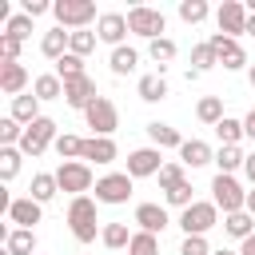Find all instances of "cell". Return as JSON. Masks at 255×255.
Here are the masks:
<instances>
[{"label":"cell","instance_id":"19","mask_svg":"<svg viewBox=\"0 0 255 255\" xmlns=\"http://www.w3.org/2000/svg\"><path fill=\"white\" fill-rule=\"evenodd\" d=\"M68 44H72V32H64V28H52V32H44V40H40V52H44L48 60H64V56H68Z\"/></svg>","mask_w":255,"mask_h":255},{"label":"cell","instance_id":"38","mask_svg":"<svg viewBox=\"0 0 255 255\" xmlns=\"http://www.w3.org/2000/svg\"><path fill=\"white\" fill-rule=\"evenodd\" d=\"M179 20H183V24L207 20V0H179Z\"/></svg>","mask_w":255,"mask_h":255},{"label":"cell","instance_id":"24","mask_svg":"<svg viewBox=\"0 0 255 255\" xmlns=\"http://www.w3.org/2000/svg\"><path fill=\"white\" fill-rule=\"evenodd\" d=\"M32 92H36V100H64V80H60L56 72L36 76V80H32Z\"/></svg>","mask_w":255,"mask_h":255},{"label":"cell","instance_id":"43","mask_svg":"<svg viewBox=\"0 0 255 255\" xmlns=\"http://www.w3.org/2000/svg\"><path fill=\"white\" fill-rule=\"evenodd\" d=\"M96 40H100L96 32H84V28H80V32H72V44H68V52H72V56H88V52L96 48Z\"/></svg>","mask_w":255,"mask_h":255},{"label":"cell","instance_id":"22","mask_svg":"<svg viewBox=\"0 0 255 255\" xmlns=\"http://www.w3.org/2000/svg\"><path fill=\"white\" fill-rule=\"evenodd\" d=\"M12 120L24 124V128H32V124L40 120V100H36V96H16V100H12Z\"/></svg>","mask_w":255,"mask_h":255},{"label":"cell","instance_id":"48","mask_svg":"<svg viewBox=\"0 0 255 255\" xmlns=\"http://www.w3.org/2000/svg\"><path fill=\"white\" fill-rule=\"evenodd\" d=\"M243 175H247V179H251V187H255V151L247 155V163H243Z\"/></svg>","mask_w":255,"mask_h":255},{"label":"cell","instance_id":"8","mask_svg":"<svg viewBox=\"0 0 255 255\" xmlns=\"http://www.w3.org/2000/svg\"><path fill=\"white\" fill-rule=\"evenodd\" d=\"M131 199V175L128 171H112L104 179H96V203H128Z\"/></svg>","mask_w":255,"mask_h":255},{"label":"cell","instance_id":"9","mask_svg":"<svg viewBox=\"0 0 255 255\" xmlns=\"http://www.w3.org/2000/svg\"><path fill=\"white\" fill-rule=\"evenodd\" d=\"M84 120H88V128H92L96 135H108V139H112V131L120 128V112H116V104H112L108 96H100V100L84 112Z\"/></svg>","mask_w":255,"mask_h":255},{"label":"cell","instance_id":"29","mask_svg":"<svg viewBox=\"0 0 255 255\" xmlns=\"http://www.w3.org/2000/svg\"><path fill=\"white\" fill-rule=\"evenodd\" d=\"M215 135H219V143H223V147H239V139H243L247 131H243V124H239V120L223 116V120H219V128H215Z\"/></svg>","mask_w":255,"mask_h":255},{"label":"cell","instance_id":"26","mask_svg":"<svg viewBox=\"0 0 255 255\" xmlns=\"http://www.w3.org/2000/svg\"><path fill=\"white\" fill-rule=\"evenodd\" d=\"M108 64H112V72H116V76H131V72H135V64H139V52L120 44V48H112V60H108Z\"/></svg>","mask_w":255,"mask_h":255},{"label":"cell","instance_id":"50","mask_svg":"<svg viewBox=\"0 0 255 255\" xmlns=\"http://www.w3.org/2000/svg\"><path fill=\"white\" fill-rule=\"evenodd\" d=\"M239 255H255V235H251V239H243V247H239Z\"/></svg>","mask_w":255,"mask_h":255},{"label":"cell","instance_id":"40","mask_svg":"<svg viewBox=\"0 0 255 255\" xmlns=\"http://www.w3.org/2000/svg\"><path fill=\"white\" fill-rule=\"evenodd\" d=\"M147 52H151V60H155V64H159V72H163V64H167V60H175V40H167V36H163V40H151V44H147Z\"/></svg>","mask_w":255,"mask_h":255},{"label":"cell","instance_id":"44","mask_svg":"<svg viewBox=\"0 0 255 255\" xmlns=\"http://www.w3.org/2000/svg\"><path fill=\"white\" fill-rule=\"evenodd\" d=\"M0 60L4 64H20V40L16 36H4L0 32Z\"/></svg>","mask_w":255,"mask_h":255},{"label":"cell","instance_id":"32","mask_svg":"<svg viewBox=\"0 0 255 255\" xmlns=\"http://www.w3.org/2000/svg\"><path fill=\"white\" fill-rule=\"evenodd\" d=\"M215 163H219V175H231L235 167L247 163V155H243L239 147H219V151H215Z\"/></svg>","mask_w":255,"mask_h":255},{"label":"cell","instance_id":"17","mask_svg":"<svg viewBox=\"0 0 255 255\" xmlns=\"http://www.w3.org/2000/svg\"><path fill=\"white\" fill-rule=\"evenodd\" d=\"M179 163H183V167H203V163H215V151H211L203 139H183Z\"/></svg>","mask_w":255,"mask_h":255},{"label":"cell","instance_id":"7","mask_svg":"<svg viewBox=\"0 0 255 255\" xmlns=\"http://www.w3.org/2000/svg\"><path fill=\"white\" fill-rule=\"evenodd\" d=\"M56 183H60V191H72V199H76L92 187V167L80 163V159H68V163L56 167Z\"/></svg>","mask_w":255,"mask_h":255},{"label":"cell","instance_id":"45","mask_svg":"<svg viewBox=\"0 0 255 255\" xmlns=\"http://www.w3.org/2000/svg\"><path fill=\"white\" fill-rule=\"evenodd\" d=\"M179 255H211V247H207V239H203V235H183Z\"/></svg>","mask_w":255,"mask_h":255},{"label":"cell","instance_id":"47","mask_svg":"<svg viewBox=\"0 0 255 255\" xmlns=\"http://www.w3.org/2000/svg\"><path fill=\"white\" fill-rule=\"evenodd\" d=\"M24 12L36 20V16H44V12H52V4L48 0H24Z\"/></svg>","mask_w":255,"mask_h":255},{"label":"cell","instance_id":"36","mask_svg":"<svg viewBox=\"0 0 255 255\" xmlns=\"http://www.w3.org/2000/svg\"><path fill=\"white\" fill-rule=\"evenodd\" d=\"M179 183H187V175H183V163H163V171H159V191L167 195V191H175Z\"/></svg>","mask_w":255,"mask_h":255},{"label":"cell","instance_id":"1","mask_svg":"<svg viewBox=\"0 0 255 255\" xmlns=\"http://www.w3.org/2000/svg\"><path fill=\"white\" fill-rule=\"evenodd\" d=\"M68 227H72L76 243H92V239H96V199L76 195V199L68 203Z\"/></svg>","mask_w":255,"mask_h":255},{"label":"cell","instance_id":"54","mask_svg":"<svg viewBox=\"0 0 255 255\" xmlns=\"http://www.w3.org/2000/svg\"><path fill=\"white\" fill-rule=\"evenodd\" d=\"M247 80H251V88H255V64H251V72H247Z\"/></svg>","mask_w":255,"mask_h":255},{"label":"cell","instance_id":"11","mask_svg":"<svg viewBox=\"0 0 255 255\" xmlns=\"http://www.w3.org/2000/svg\"><path fill=\"white\" fill-rule=\"evenodd\" d=\"M163 171V155L159 147H135L128 155V175L131 179H143V175H159Z\"/></svg>","mask_w":255,"mask_h":255},{"label":"cell","instance_id":"53","mask_svg":"<svg viewBox=\"0 0 255 255\" xmlns=\"http://www.w3.org/2000/svg\"><path fill=\"white\" fill-rule=\"evenodd\" d=\"M211 255H239V251H227V247H219V251H211Z\"/></svg>","mask_w":255,"mask_h":255},{"label":"cell","instance_id":"42","mask_svg":"<svg viewBox=\"0 0 255 255\" xmlns=\"http://www.w3.org/2000/svg\"><path fill=\"white\" fill-rule=\"evenodd\" d=\"M4 36H16V40L24 44V40L32 36V16H28V12H20V16H12V20H8V28H4Z\"/></svg>","mask_w":255,"mask_h":255},{"label":"cell","instance_id":"28","mask_svg":"<svg viewBox=\"0 0 255 255\" xmlns=\"http://www.w3.org/2000/svg\"><path fill=\"white\" fill-rule=\"evenodd\" d=\"M195 116H199L203 124L219 128V120H223V100H219V96H203V100L195 104Z\"/></svg>","mask_w":255,"mask_h":255},{"label":"cell","instance_id":"30","mask_svg":"<svg viewBox=\"0 0 255 255\" xmlns=\"http://www.w3.org/2000/svg\"><path fill=\"white\" fill-rule=\"evenodd\" d=\"M60 191V183H56V175H48V171H40V175H32V199L36 203H48L52 195Z\"/></svg>","mask_w":255,"mask_h":255},{"label":"cell","instance_id":"3","mask_svg":"<svg viewBox=\"0 0 255 255\" xmlns=\"http://www.w3.org/2000/svg\"><path fill=\"white\" fill-rule=\"evenodd\" d=\"M128 28H131L135 36H143V40H163V28H167V20H163V12H159V8L135 4V8L128 12Z\"/></svg>","mask_w":255,"mask_h":255},{"label":"cell","instance_id":"51","mask_svg":"<svg viewBox=\"0 0 255 255\" xmlns=\"http://www.w3.org/2000/svg\"><path fill=\"white\" fill-rule=\"evenodd\" d=\"M247 211H251V215H255V187H251V191H247Z\"/></svg>","mask_w":255,"mask_h":255},{"label":"cell","instance_id":"18","mask_svg":"<svg viewBox=\"0 0 255 255\" xmlns=\"http://www.w3.org/2000/svg\"><path fill=\"white\" fill-rule=\"evenodd\" d=\"M135 223H139V231L159 235V231L167 227V211H163L159 203H139V207H135Z\"/></svg>","mask_w":255,"mask_h":255},{"label":"cell","instance_id":"25","mask_svg":"<svg viewBox=\"0 0 255 255\" xmlns=\"http://www.w3.org/2000/svg\"><path fill=\"white\" fill-rule=\"evenodd\" d=\"M147 135H151V147H183V135L171 128V124H147Z\"/></svg>","mask_w":255,"mask_h":255},{"label":"cell","instance_id":"16","mask_svg":"<svg viewBox=\"0 0 255 255\" xmlns=\"http://www.w3.org/2000/svg\"><path fill=\"white\" fill-rule=\"evenodd\" d=\"M40 207H44V203H36L32 195H24V199H12V207H8V219H12L16 227H28V231H32V223H40Z\"/></svg>","mask_w":255,"mask_h":255},{"label":"cell","instance_id":"13","mask_svg":"<svg viewBox=\"0 0 255 255\" xmlns=\"http://www.w3.org/2000/svg\"><path fill=\"white\" fill-rule=\"evenodd\" d=\"M96 100H100V96H96V80H92V76H80V80H68V84H64V104H68V108L88 112Z\"/></svg>","mask_w":255,"mask_h":255},{"label":"cell","instance_id":"5","mask_svg":"<svg viewBox=\"0 0 255 255\" xmlns=\"http://www.w3.org/2000/svg\"><path fill=\"white\" fill-rule=\"evenodd\" d=\"M56 139H60V135H56V120H48V116H40V120H36L32 128H24V139H20V151L36 159V155H44V147H48V143H56Z\"/></svg>","mask_w":255,"mask_h":255},{"label":"cell","instance_id":"34","mask_svg":"<svg viewBox=\"0 0 255 255\" xmlns=\"http://www.w3.org/2000/svg\"><path fill=\"white\" fill-rule=\"evenodd\" d=\"M215 64H219V56H215L211 44H195V48H191V72H207V68H215Z\"/></svg>","mask_w":255,"mask_h":255},{"label":"cell","instance_id":"39","mask_svg":"<svg viewBox=\"0 0 255 255\" xmlns=\"http://www.w3.org/2000/svg\"><path fill=\"white\" fill-rule=\"evenodd\" d=\"M56 151H60L64 163H68V159H84V139H80V135H60V139H56Z\"/></svg>","mask_w":255,"mask_h":255},{"label":"cell","instance_id":"41","mask_svg":"<svg viewBox=\"0 0 255 255\" xmlns=\"http://www.w3.org/2000/svg\"><path fill=\"white\" fill-rule=\"evenodd\" d=\"M20 139H24V128H20L12 116H4V120H0V147H12V143L20 147Z\"/></svg>","mask_w":255,"mask_h":255},{"label":"cell","instance_id":"37","mask_svg":"<svg viewBox=\"0 0 255 255\" xmlns=\"http://www.w3.org/2000/svg\"><path fill=\"white\" fill-rule=\"evenodd\" d=\"M100 239H104V247H112V251H120V247H128V243H131V235H128V227H124V223H108V227L100 231Z\"/></svg>","mask_w":255,"mask_h":255},{"label":"cell","instance_id":"35","mask_svg":"<svg viewBox=\"0 0 255 255\" xmlns=\"http://www.w3.org/2000/svg\"><path fill=\"white\" fill-rule=\"evenodd\" d=\"M20 147H0V179L8 183V179H16V171H20Z\"/></svg>","mask_w":255,"mask_h":255},{"label":"cell","instance_id":"55","mask_svg":"<svg viewBox=\"0 0 255 255\" xmlns=\"http://www.w3.org/2000/svg\"><path fill=\"white\" fill-rule=\"evenodd\" d=\"M4 255H8V251H4Z\"/></svg>","mask_w":255,"mask_h":255},{"label":"cell","instance_id":"21","mask_svg":"<svg viewBox=\"0 0 255 255\" xmlns=\"http://www.w3.org/2000/svg\"><path fill=\"white\" fill-rule=\"evenodd\" d=\"M120 151H116V143L108 139V135H92V139H84V159H96V163H112Z\"/></svg>","mask_w":255,"mask_h":255},{"label":"cell","instance_id":"46","mask_svg":"<svg viewBox=\"0 0 255 255\" xmlns=\"http://www.w3.org/2000/svg\"><path fill=\"white\" fill-rule=\"evenodd\" d=\"M167 203L171 207H191L195 199H191V183H179L175 191H167Z\"/></svg>","mask_w":255,"mask_h":255},{"label":"cell","instance_id":"33","mask_svg":"<svg viewBox=\"0 0 255 255\" xmlns=\"http://www.w3.org/2000/svg\"><path fill=\"white\" fill-rule=\"evenodd\" d=\"M128 255H159V239L151 231H135L128 243Z\"/></svg>","mask_w":255,"mask_h":255},{"label":"cell","instance_id":"15","mask_svg":"<svg viewBox=\"0 0 255 255\" xmlns=\"http://www.w3.org/2000/svg\"><path fill=\"white\" fill-rule=\"evenodd\" d=\"M24 88H28V68L24 64H0V92L16 100Z\"/></svg>","mask_w":255,"mask_h":255},{"label":"cell","instance_id":"10","mask_svg":"<svg viewBox=\"0 0 255 255\" xmlns=\"http://www.w3.org/2000/svg\"><path fill=\"white\" fill-rule=\"evenodd\" d=\"M247 8L239 4V0H223L219 4V12H215V24H219V32L223 36H231V40H239L243 32H247Z\"/></svg>","mask_w":255,"mask_h":255},{"label":"cell","instance_id":"52","mask_svg":"<svg viewBox=\"0 0 255 255\" xmlns=\"http://www.w3.org/2000/svg\"><path fill=\"white\" fill-rule=\"evenodd\" d=\"M247 32H251V36H255V12H251V16H247Z\"/></svg>","mask_w":255,"mask_h":255},{"label":"cell","instance_id":"27","mask_svg":"<svg viewBox=\"0 0 255 255\" xmlns=\"http://www.w3.org/2000/svg\"><path fill=\"white\" fill-rule=\"evenodd\" d=\"M139 100H147V104H159L163 96H167V84H163V76L155 72V76H139Z\"/></svg>","mask_w":255,"mask_h":255},{"label":"cell","instance_id":"20","mask_svg":"<svg viewBox=\"0 0 255 255\" xmlns=\"http://www.w3.org/2000/svg\"><path fill=\"white\" fill-rule=\"evenodd\" d=\"M223 231L231 235V239H251L255 235V215L251 211H235V215H223Z\"/></svg>","mask_w":255,"mask_h":255},{"label":"cell","instance_id":"2","mask_svg":"<svg viewBox=\"0 0 255 255\" xmlns=\"http://www.w3.org/2000/svg\"><path fill=\"white\" fill-rule=\"evenodd\" d=\"M52 16H56V28L80 32V28H88L96 20V4L92 0H56L52 4Z\"/></svg>","mask_w":255,"mask_h":255},{"label":"cell","instance_id":"4","mask_svg":"<svg viewBox=\"0 0 255 255\" xmlns=\"http://www.w3.org/2000/svg\"><path fill=\"white\" fill-rule=\"evenodd\" d=\"M211 191H215V207H223V215H235V211H247V191L235 183V175H215L211 179Z\"/></svg>","mask_w":255,"mask_h":255},{"label":"cell","instance_id":"12","mask_svg":"<svg viewBox=\"0 0 255 255\" xmlns=\"http://www.w3.org/2000/svg\"><path fill=\"white\" fill-rule=\"evenodd\" d=\"M207 44L215 48V56H219V64H223L227 72H235V68H243V64H247V52H243V44H239V40H231V36L215 32Z\"/></svg>","mask_w":255,"mask_h":255},{"label":"cell","instance_id":"31","mask_svg":"<svg viewBox=\"0 0 255 255\" xmlns=\"http://www.w3.org/2000/svg\"><path fill=\"white\" fill-rule=\"evenodd\" d=\"M56 76H60L64 84H68V80H80V76H88V72H84V56H72V52H68L64 60H56Z\"/></svg>","mask_w":255,"mask_h":255},{"label":"cell","instance_id":"49","mask_svg":"<svg viewBox=\"0 0 255 255\" xmlns=\"http://www.w3.org/2000/svg\"><path fill=\"white\" fill-rule=\"evenodd\" d=\"M243 131H247V135H251V139H255V108H251V112H247V120H243Z\"/></svg>","mask_w":255,"mask_h":255},{"label":"cell","instance_id":"23","mask_svg":"<svg viewBox=\"0 0 255 255\" xmlns=\"http://www.w3.org/2000/svg\"><path fill=\"white\" fill-rule=\"evenodd\" d=\"M4 251H8V255H32V251H36V231H28V227H16V231H8V239H4Z\"/></svg>","mask_w":255,"mask_h":255},{"label":"cell","instance_id":"14","mask_svg":"<svg viewBox=\"0 0 255 255\" xmlns=\"http://www.w3.org/2000/svg\"><path fill=\"white\" fill-rule=\"evenodd\" d=\"M131 28H128V16L124 12H104L100 20H96V36L104 40V44H112V48H120V40L128 36Z\"/></svg>","mask_w":255,"mask_h":255},{"label":"cell","instance_id":"6","mask_svg":"<svg viewBox=\"0 0 255 255\" xmlns=\"http://www.w3.org/2000/svg\"><path fill=\"white\" fill-rule=\"evenodd\" d=\"M215 223H219V207H215V203H191V207H183V215H179L183 235H207Z\"/></svg>","mask_w":255,"mask_h":255}]
</instances>
